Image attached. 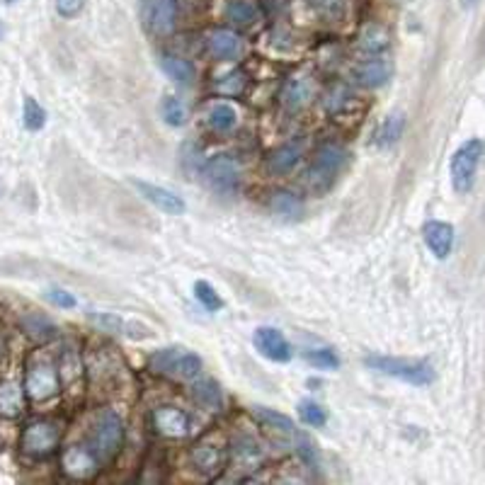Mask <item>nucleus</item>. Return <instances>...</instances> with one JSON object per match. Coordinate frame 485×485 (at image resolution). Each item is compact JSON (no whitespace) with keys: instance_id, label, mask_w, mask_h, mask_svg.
Returning <instances> with one entry per match:
<instances>
[{"instance_id":"1","label":"nucleus","mask_w":485,"mask_h":485,"mask_svg":"<svg viewBox=\"0 0 485 485\" xmlns=\"http://www.w3.org/2000/svg\"><path fill=\"white\" fill-rule=\"evenodd\" d=\"M58 364L47 352H32L25 362V391L32 403H47L61 394Z\"/></svg>"},{"instance_id":"2","label":"nucleus","mask_w":485,"mask_h":485,"mask_svg":"<svg viewBox=\"0 0 485 485\" xmlns=\"http://www.w3.org/2000/svg\"><path fill=\"white\" fill-rule=\"evenodd\" d=\"M364 366L384 376L398 379L410 386H429L435 381V366L427 359L388 357V354H366Z\"/></svg>"},{"instance_id":"3","label":"nucleus","mask_w":485,"mask_h":485,"mask_svg":"<svg viewBox=\"0 0 485 485\" xmlns=\"http://www.w3.org/2000/svg\"><path fill=\"white\" fill-rule=\"evenodd\" d=\"M124 444V422L114 410H100L88 432V447L95 451V457L105 464H112Z\"/></svg>"},{"instance_id":"4","label":"nucleus","mask_w":485,"mask_h":485,"mask_svg":"<svg viewBox=\"0 0 485 485\" xmlns=\"http://www.w3.org/2000/svg\"><path fill=\"white\" fill-rule=\"evenodd\" d=\"M148 369L175 381H197L202 376L205 364L195 352L168 347V350H158L151 354Z\"/></svg>"},{"instance_id":"5","label":"nucleus","mask_w":485,"mask_h":485,"mask_svg":"<svg viewBox=\"0 0 485 485\" xmlns=\"http://www.w3.org/2000/svg\"><path fill=\"white\" fill-rule=\"evenodd\" d=\"M347 165V151L340 146H321L318 148L316 158L311 163V168L306 170V187L313 195H323L335 185L338 175Z\"/></svg>"},{"instance_id":"6","label":"nucleus","mask_w":485,"mask_h":485,"mask_svg":"<svg viewBox=\"0 0 485 485\" xmlns=\"http://www.w3.org/2000/svg\"><path fill=\"white\" fill-rule=\"evenodd\" d=\"M483 141L480 139H469L454 151L449 161V175H451V187L459 195H469L476 185V175H479L480 158H483Z\"/></svg>"},{"instance_id":"7","label":"nucleus","mask_w":485,"mask_h":485,"mask_svg":"<svg viewBox=\"0 0 485 485\" xmlns=\"http://www.w3.org/2000/svg\"><path fill=\"white\" fill-rule=\"evenodd\" d=\"M64 437L61 422L42 417V420H32L25 425L20 437V449L29 459H47L58 449Z\"/></svg>"},{"instance_id":"8","label":"nucleus","mask_w":485,"mask_h":485,"mask_svg":"<svg viewBox=\"0 0 485 485\" xmlns=\"http://www.w3.org/2000/svg\"><path fill=\"white\" fill-rule=\"evenodd\" d=\"M102 469V461L95 457V451L85 447H69L61 454V471L73 480H90L95 479Z\"/></svg>"},{"instance_id":"9","label":"nucleus","mask_w":485,"mask_h":485,"mask_svg":"<svg viewBox=\"0 0 485 485\" xmlns=\"http://www.w3.org/2000/svg\"><path fill=\"white\" fill-rule=\"evenodd\" d=\"M206 183L211 185V190L218 195H233L240 187V173L238 165L228 158V155H218L214 161H209L202 168Z\"/></svg>"},{"instance_id":"10","label":"nucleus","mask_w":485,"mask_h":485,"mask_svg":"<svg viewBox=\"0 0 485 485\" xmlns=\"http://www.w3.org/2000/svg\"><path fill=\"white\" fill-rule=\"evenodd\" d=\"M132 187L139 192L141 197L151 202L155 209H161L163 214H170V216H183L187 211V205H185L183 197H177L175 192L168 190V187H161V185L146 183V180H136L132 177Z\"/></svg>"},{"instance_id":"11","label":"nucleus","mask_w":485,"mask_h":485,"mask_svg":"<svg viewBox=\"0 0 485 485\" xmlns=\"http://www.w3.org/2000/svg\"><path fill=\"white\" fill-rule=\"evenodd\" d=\"M253 345L262 357L269 359V362H277V364H287L291 354H294L289 340L284 338V332L277 331V328H269V325H262V328L255 331Z\"/></svg>"},{"instance_id":"12","label":"nucleus","mask_w":485,"mask_h":485,"mask_svg":"<svg viewBox=\"0 0 485 485\" xmlns=\"http://www.w3.org/2000/svg\"><path fill=\"white\" fill-rule=\"evenodd\" d=\"M354 73H357V80L364 88H381L394 76V64L388 58V51H384V54H364Z\"/></svg>"},{"instance_id":"13","label":"nucleus","mask_w":485,"mask_h":485,"mask_svg":"<svg viewBox=\"0 0 485 485\" xmlns=\"http://www.w3.org/2000/svg\"><path fill=\"white\" fill-rule=\"evenodd\" d=\"M454 238H457V233H454V226L447 224V221H427V224L422 226V240H425V246L432 255H435L437 260H447L454 250Z\"/></svg>"},{"instance_id":"14","label":"nucleus","mask_w":485,"mask_h":485,"mask_svg":"<svg viewBox=\"0 0 485 485\" xmlns=\"http://www.w3.org/2000/svg\"><path fill=\"white\" fill-rule=\"evenodd\" d=\"M190 464L205 476H216L228 464V451L214 442H199L190 449Z\"/></svg>"},{"instance_id":"15","label":"nucleus","mask_w":485,"mask_h":485,"mask_svg":"<svg viewBox=\"0 0 485 485\" xmlns=\"http://www.w3.org/2000/svg\"><path fill=\"white\" fill-rule=\"evenodd\" d=\"M153 429L161 437H168V439H183V437L190 435V417L185 416L180 408L163 406V408L153 410Z\"/></svg>"},{"instance_id":"16","label":"nucleus","mask_w":485,"mask_h":485,"mask_svg":"<svg viewBox=\"0 0 485 485\" xmlns=\"http://www.w3.org/2000/svg\"><path fill=\"white\" fill-rule=\"evenodd\" d=\"M146 20L158 37L170 35L177 22V0H148Z\"/></svg>"},{"instance_id":"17","label":"nucleus","mask_w":485,"mask_h":485,"mask_svg":"<svg viewBox=\"0 0 485 485\" xmlns=\"http://www.w3.org/2000/svg\"><path fill=\"white\" fill-rule=\"evenodd\" d=\"M88 318H90L92 323L98 325L100 331L112 332V335H124V338H132V340H141V338H148V335H151L148 328L134 323V321H127V318L117 316V313H88Z\"/></svg>"},{"instance_id":"18","label":"nucleus","mask_w":485,"mask_h":485,"mask_svg":"<svg viewBox=\"0 0 485 485\" xmlns=\"http://www.w3.org/2000/svg\"><path fill=\"white\" fill-rule=\"evenodd\" d=\"M209 51L218 61H236L243 51V44H240V37L231 29H216L209 37Z\"/></svg>"},{"instance_id":"19","label":"nucleus","mask_w":485,"mask_h":485,"mask_svg":"<svg viewBox=\"0 0 485 485\" xmlns=\"http://www.w3.org/2000/svg\"><path fill=\"white\" fill-rule=\"evenodd\" d=\"M309 13L323 25H343L347 20L350 5L347 0H303Z\"/></svg>"},{"instance_id":"20","label":"nucleus","mask_w":485,"mask_h":485,"mask_svg":"<svg viewBox=\"0 0 485 485\" xmlns=\"http://www.w3.org/2000/svg\"><path fill=\"white\" fill-rule=\"evenodd\" d=\"M58 376H61V386L69 388V391H76L80 384H83V359L78 354L73 347H66L58 357Z\"/></svg>"},{"instance_id":"21","label":"nucleus","mask_w":485,"mask_h":485,"mask_svg":"<svg viewBox=\"0 0 485 485\" xmlns=\"http://www.w3.org/2000/svg\"><path fill=\"white\" fill-rule=\"evenodd\" d=\"M25 384L0 381V417H17L25 410Z\"/></svg>"},{"instance_id":"22","label":"nucleus","mask_w":485,"mask_h":485,"mask_svg":"<svg viewBox=\"0 0 485 485\" xmlns=\"http://www.w3.org/2000/svg\"><path fill=\"white\" fill-rule=\"evenodd\" d=\"M303 153V143L301 141H289L284 146H279L277 151H272L268 158V170L275 173V175H284L289 170L294 168L299 158Z\"/></svg>"},{"instance_id":"23","label":"nucleus","mask_w":485,"mask_h":485,"mask_svg":"<svg viewBox=\"0 0 485 485\" xmlns=\"http://www.w3.org/2000/svg\"><path fill=\"white\" fill-rule=\"evenodd\" d=\"M253 417L260 422V425H265L269 432H275V435L284 437V439H294L296 437L294 420L289 416H284V413H277V410L272 408H262V406H258V408H253Z\"/></svg>"},{"instance_id":"24","label":"nucleus","mask_w":485,"mask_h":485,"mask_svg":"<svg viewBox=\"0 0 485 485\" xmlns=\"http://www.w3.org/2000/svg\"><path fill=\"white\" fill-rule=\"evenodd\" d=\"M161 69L165 70V76L170 80H175L177 85H185V88H190L195 83V78H197V70L190 61H185L180 57H173V54H163L161 57Z\"/></svg>"},{"instance_id":"25","label":"nucleus","mask_w":485,"mask_h":485,"mask_svg":"<svg viewBox=\"0 0 485 485\" xmlns=\"http://www.w3.org/2000/svg\"><path fill=\"white\" fill-rule=\"evenodd\" d=\"M403 132H406V114H401V112L388 114L386 120L379 124V129H376V134H374V143L381 148L394 146V143L401 141Z\"/></svg>"},{"instance_id":"26","label":"nucleus","mask_w":485,"mask_h":485,"mask_svg":"<svg viewBox=\"0 0 485 485\" xmlns=\"http://www.w3.org/2000/svg\"><path fill=\"white\" fill-rule=\"evenodd\" d=\"M22 328L37 343H51L58 335L57 325L51 323L49 318L39 316V313H27V316L22 318Z\"/></svg>"},{"instance_id":"27","label":"nucleus","mask_w":485,"mask_h":485,"mask_svg":"<svg viewBox=\"0 0 485 485\" xmlns=\"http://www.w3.org/2000/svg\"><path fill=\"white\" fill-rule=\"evenodd\" d=\"M269 206H272V211L279 214V216H287V218L303 216V202L296 197L294 192H287V190L272 192V195H269Z\"/></svg>"},{"instance_id":"28","label":"nucleus","mask_w":485,"mask_h":485,"mask_svg":"<svg viewBox=\"0 0 485 485\" xmlns=\"http://www.w3.org/2000/svg\"><path fill=\"white\" fill-rule=\"evenodd\" d=\"M209 127L218 134H226V132H231L236 124H238V112H236V107L228 105V102H218L209 110Z\"/></svg>"},{"instance_id":"29","label":"nucleus","mask_w":485,"mask_h":485,"mask_svg":"<svg viewBox=\"0 0 485 485\" xmlns=\"http://www.w3.org/2000/svg\"><path fill=\"white\" fill-rule=\"evenodd\" d=\"M192 395H195V401L199 403V406H205L206 410H211V413H216V410H221V388H218L216 381L211 379H202L195 384V388H192Z\"/></svg>"},{"instance_id":"30","label":"nucleus","mask_w":485,"mask_h":485,"mask_svg":"<svg viewBox=\"0 0 485 485\" xmlns=\"http://www.w3.org/2000/svg\"><path fill=\"white\" fill-rule=\"evenodd\" d=\"M226 20L238 25V27H250L255 20H258V10H255L253 3L248 0H231L226 5Z\"/></svg>"},{"instance_id":"31","label":"nucleus","mask_w":485,"mask_h":485,"mask_svg":"<svg viewBox=\"0 0 485 485\" xmlns=\"http://www.w3.org/2000/svg\"><path fill=\"white\" fill-rule=\"evenodd\" d=\"M22 124L29 132H42L44 124H47V110L35 98H29V95L22 102Z\"/></svg>"},{"instance_id":"32","label":"nucleus","mask_w":485,"mask_h":485,"mask_svg":"<svg viewBox=\"0 0 485 485\" xmlns=\"http://www.w3.org/2000/svg\"><path fill=\"white\" fill-rule=\"evenodd\" d=\"M161 114L168 127H183L187 121V110H185L183 100H177L175 95H165L161 102Z\"/></svg>"},{"instance_id":"33","label":"nucleus","mask_w":485,"mask_h":485,"mask_svg":"<svg viewBox=\"0 0 485 485\" xmlns=\"http://www.w3.org/2000/svg\"><path fill=\"white\" fill-rule=\"evenodd\" d=\"M303 357L316 369H338L340 366V357L331 347H311V350H303Z\"/></svg>"},{"instance_id":"34","label":"nucleus","mask_w":485,"mask_h":485,"mask_svg":"<svg viewBox=\"0 0 485 485\" xmlns=\"http://www.w3.org/2000/svg\"><path fill=\"white\" fill-rule=\"evenodd\" d=\"M299 417H301L303 425H309V427H325V422H328V413L321 403L316 401H301L299 403Z\"/></svg>"},{"instance_id":"35","label":"nucleus","mask_w":485,"mask_h":485,"mask_svg":"<svg viewBox=\"0 0 485 485\" xmlns=\"http://www.w3.org/2000/svg\"><path fill=\"white\" fill-rule=\"evenodd\" d=\"M311 98V85L306 80H291L284 90V105L291 110H301Z\"/></svg>"},{"instance_id":"36","label":"nucleus","mask_w":485,"mask_h":485,"mask_svg":"<svg viewBox=\"0 0 485 485\" xmlns=\"http://www.w3.org/2000/svg\"><path fill=\"white\" fill-rule=\"evenodd\" d=\"M195 299H197V301L202 303L209 313H214V311H218L221 306H224L221 296L216 294V289L211 287L209 281H205V279L195 284Z\"/></svg>"},{"instance_id":"37","label":"nucleus","mask_w":485,"mask_h":485,"mask_svg":"<svg viewBox=\"0 0 485 485\" xmlns=\"http://www.w3.org/2000/svg\"><path fill=\"white\" fill-rule=\"evenodd\" d=\"M296 454L301 457L303 464L311 466V469H318L316 444L311 442V439L306 435H299V432H296Z\"/></svg>"},{"instance_id":"38","label":"nucleus","mask_w":485,"mask_h":485,"mask_svg":"<svg viewBox=\"0 0 485 485\" xmlns=\"http://www.w3.org/2000/svg\"><path fill=\"white\" fill-rule=\"evenodd\" d=\"M47 301H51L54 303V306H57V309H66V311H70V309H76L78 306V301H76V296L70 294V291H66V289H47Z\"/></svg>"},{"instance_id":"39","label":"nucleus","mask_w":485,"mask_h":485,"mask_svg":"<svg viewBox=\"0 0 485 485\" xmlns=\"http://www.w3.org/2000/svg\"><path fill=\"white\" fill-rule=\"evenodd\" d=\"M85 0H57V13L64 17V20H73L78 15L83 13Z\"/></svg>"},{"instance_id":"40","label":"nucleus","mask_w":485,"mask_h":485,"mask_svg":"<svg viewBox=\"0 0 485 485\" xmlns=\"http://www.w3.org/2000/svg\"><path fill=\"white\" fill-rule=\"evenodd\" d=\"M7 359V340H5V331H3V325H0V366L5 364Z\"/></svg>"},{"instance_id":"41","label":"nucleus","mask_w":485,"mask_h":485,"mask_svg":"<svg viewBox=\"0 0 485 485\" xmlns=\"http://www.w3.org/2000/svg\"><path fill=\"white\" fill-rule=\"evenodd\" d=\"M479 3H480V0H459V5L464 7V10H471V7H476Z\"/></svg>"},{"instance_id":"42","label":"nucleus","mask_w":485,"mask_h":485,"mask_svg":"<svg viewBox=\"0 0 485 485\" xmlns=\"http://www.w3.org/2000/svg\"><path fill=\"white\" fill-rule=\"evenodd\" d=\"M5 37V27H3V22H0V39Z\"/></svg>"},{"instance_id":"43","label":"nucleus","mask_w":485,"mask_h":485,"mask_svg":"<svg viewBox=\"0 0 485 485\" xmlns=\"http://www.w3.org/2000/svg\"><path fill=\"white\" fill-rule=\"evenodd\" d=\"M3 3H7V5H13V3H17V0H3Z\"/></svg>"}]
</instances>
